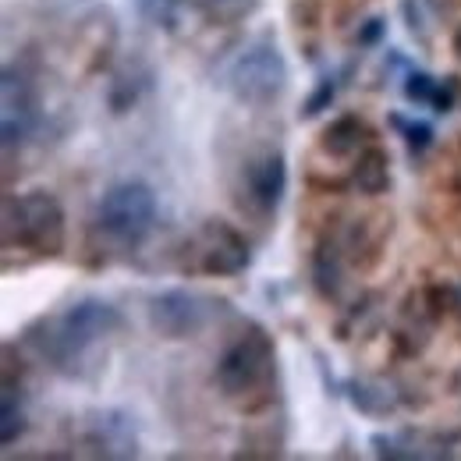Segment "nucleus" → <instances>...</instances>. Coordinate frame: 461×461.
Instances as JSON below:
<instances>
[{"label":"nucleus","instance_id":"nucleus-23","mask_svg":"<svg viewBox=\"0 0 461 461\" xmlns=\"http://www.w3.org/2000/svg\"><path fill=\"white\" fill-rule=\"evenodd\" d=\"M437 86H440V78H433L429 71H422V68H408V71H404L402 93L411 107H433Z\"/></svg>","mask_w":461,"mask_h":461},{"label":"nucleus","instance_id":"nucleus-20","mask_svg":"<svg viewBox=\"0 0 461 461\" xmlns=\"http://www.w3.org/2000/svg\"><path fill=\"white\" fill-rule=\"evenodd\" d=\"M387 124L398 131V139L404 142V149H408V157H411V160H422V157L429 153V146L437 142V131H433V124H429V121H415V117L391 114L387 117Z\"/></svg>","mask_w":461,"mask_h":461},{"label":"nucleus","instance_id":"nucleus-5","mask_svg":"<svg viewBox=\"0 0 461 461\" xmlns=\"http://www.w3.org/2000/svg\"><path fill=\"white\" fill-rule=\"evenodd\" d=\"M157 217V192L146 181H117L93 210V234L111 252H135L149 241Z\"/></svg>","mask_w":461,"mask_h":461},{"label":"nucleus","instance_id":"nucleus-4","mask_svg":"<svg viewBox=\"0 0 461 461\" xmlns=\"http://www.w3.org/2000/svg\"><path fill=\"white\" fill-rule=\"evenodd\" d=\"M224 89L238 104L245 107H270L285 96L291 82L288 58L277 43L274 29H263L259 36H252L224 68Z\"/></svg>","mask_w":461,"mask_h":461},{"label":"nucleus","instance_id":"nucleus-27","mask_svg":"<svg viewBox=\"0 0 461 461\" xmlns=\"http://www.w3.org/2000/svg\"><path fill=\"white\" fill-rule=\"evenodd\" d=\"M455 54H458V60H461V25H458V32H455Z\"/></svg>","mask_w":461,"mask_h":461},{"label":"nucleus","instance_id":"nucleus-16","mask_svg":"<svg viewBox=\"0 0 461 461\" xmlns=\"http://www.w3.org/2000/svg\"><path fill=\"white\" fill-rule=\"evenodd\" d=\"M348 181H351V188H355L358 195H369V199L387 195V192H391V157H387V149L376 146V142H369V146L355 157Z\"/></svg>","mask_w":461,"mask_h":461},{"label":"nucleus","instance_id":"nucleus-1","mask_svg":"<svg viewBox=\"0 0 461 461\" xmlns=\"http://www.w3.org/2000/svg\"><path fill=\"white\" fill-rule=\"evenodd\" d=\"M121 330H124V316L114 302L78 298L58 312L36 320L22 334V345L50 373L68 376V380H86L89 373H96L104 366L100 351H107V345Z\"/></svg>","mask_w":461,"mask_h":461},{"label":"nucleus","instance_id":"nucleus-14","mask_svg":"<svg viewBox=\"0 0 461 461\" xmlns=\"http://www.w3.org/2000/svg\"><path fill=\"white\" fill-rule=\"evenodd\" d=\"M149 89H153V68L149 64L131 60V64L117 68L114 75H111V82H107V107H111V114L121 117L128 114V111H135L139 100L149 96Z\"/></svg>","mask_w":461,"mask_h":461},{"label":"nucleus","instance_id":"nucleus-6","mask_svg":"<svg viewBox=\"0 0 461 461\" xmlns=\"http://www.w3.org/2000/svg\"><path fill=\"white\" fill-rule=\"evenodd\" d=\"M4 117H0V131H4V160L14 157V149H22L32 135H40L43 128V96L36 78L22 68V64H7L4 68Z\"/></svg>","mask_w":461,"mask_h":461},{"label":"nucleus","instance_id":"nucleus-15","mask_svg":"<svg viewBox=\"0 0 461 461\" xmlns=\"http://www.w3.org/2000/svg\"><path fill=\"white\" fill-rule=\"evenodd\" d=\"M373 142V128L358 114H341L334 117L323 131H320V149L334 160H355L366 146Z\"/></svg>","mask_w":461,"mask_h":461},{"label":"nucleus","instance_id":"nucleus-7","mask_svg":"<svg viewBox=\"0 0 461 461\" xmlns=\"http://www.w3.org/2000/svg\"><path fill=\"white\" fill-rule=\"evenodd\" d=\"M451 302H455V288H444V285H426V288L411 291L404 298L394 334H391L394 351L402 358H419L433 341L437 323L451 312Z\"/></svg>","mask_w":461,"mask_h":461},{"label":"nucleus","instance_id":"nucleus-10","mask_svg":"<svg viewBox=\"0 0 461 461\" xmlns=\"http://www.w3.org/2000/svg\"><path fill=\"white\" fill-rule=\"evenodd\" d=\"M213 298H203L195 291L188 288H167V291H157L146 305V320H149V330L164 341H188L195 338L210 316H213Z\"/></svg>","mask_w":461,"mask_h":461},{"label":"nucleus","instance_id":"nucleus-19","mask_svg":"<svg viewBox=\"0 0 461 461\" xmlns=\"http://www.w3.org/2000/svg\"><path fill=\"white\" fill-rule=\"evenodd\" d=\"M29 419H25V404H22V384H14V373L4 366V398H0V444L11 447L25 437Z\"/></svg>","mask_w":461,"mask_h":461},{"label":"nucleus","instance_id":"nucleus-9","mask_svg":"<svg viewBox=\"0 0 461 461\" xmlns=\"http://www.w3.org/2000/svg\"><path fill=\"white\" fill-rule=\"evenodd\" d=\"M188 256H192L188 267L195 274H206V277H238L252 263L249 238L228 221H206L195 230V238L188 245Z\"/></svg>","mask_w":461,"mask_h":461},{"label":"nucleus","instance_id":"nucleus-26","mask_svg":"<svg viewBox=\"0 0 461 461\" xmlns=\"http://www.w3.org/2000/svg\"><path fill=\"white\" fill-rule=\"evenodd\" d=\"M458 107V78H444L437 86V96H433V114H451Z\"/></svg>","mask_w":461,"mask_h":461},{"label":"nucleus","instance_id":"nucleus-3","mask_svg":"<svg viewBox=\"0 0 461 461\" xmlns=\"http://www.w3.org/2000/svg\"><path fill=\"white\" fill-rule=\"evenodd\" d=\"M68 241V217L54 192L32 188L4 195V249H22L32 259H58Z\"/></svg>","mask_w":461,"mask_h":461},{"label":"nucleus","instance_id":"nucleus-2","mask_svg":"<svg viewBox=\"0 0 461 461\" xmlns=\"http://www.w3.org/2000/svg\"><path fill=\"white\" fill-rule=\"evenodd\" d=\"M277 380V345L267 327L249 323L217 358L213 384L228 402L241 408H259L270 402V387Z\"/></svg>","mask_w":461,"mask_h":461},{"label":"nucleus","instance_id":"nucleus-25","mask_svg":"<svg viewBox=\"0 0 461 461\" xmlns=\"http://www.w3.org/2000/svg\"><path fill=\"white\" fill-rule=\"evenodd\" d=\"M384 40H387V18L373 14V18H366V22L358 25V32H355V50H373V47H380Z\"/></svg>","mask_w":461,"mask_h":461},{"label":"nucleus","instance_id":"nucleus-18","mask_svg":"<svg viewBox=\"0 0 461 461\" xmlns=\"http://www.w3.org/2000/svg\"><path fill=\"white\" fill-rule=\"evenodd\" d=\"M135 11L146 25L160 29V32H181V29H188V22H199L195 0H135Z\"/></svg>","mask_w":461,"mask_h":461},{"label":"nucleus","instance_id":"nucleus-28","mask_svg":"<svg viewBox=\"0 0 461 461\" xmlns=\"http://www.w3.org/2000/svg\"><path fill=\"white\" fill-rule=\"evenodd\" d=\"M455 195L461 199V167H458V174H455Z\"/></svg>","mask_w":461,"mask_h":461},{"label":"nucleus","instance_id":"nucleus-8","mask_svg":"<svg viewBox=\"0 0 461 461\" xmlns=\"http://www.w3.org/2000/svg\"><path fill=\"white\" fill-rule=\"evenodd\" d=\"M238 188H241V206H245L256 221L270 224V221L277 217L285 195H288V160H285V153L274 149V146L252 153V157L241 164V181H238Z\"/></svg>","mask_w":461,"mask_h":461},{"label":"nucleus","instance_id":"nucleus-12","mask_svg":"<svg viewBox=\"0 0 461 461\" xmlns=\"http://www.w3.org/2000/svg\"><path fill=\"white\" fill-rule=\"evenodd\" d=\"M461 433H429V429H402V433H373V455L391 461H415V458H451Z\"/></svg>","mask_w":461,"mask_h":461},{"label":"nucleus","instance_id":"nucleus-21","mask_svg":"<svg viewBox=\"0 0 461 461\" xmlns=\"http://www.w3.org/2000/svg\"><path fill=\"white\" fill-rule=\"evenodd\" d=\"M259 7V0H195V18L203 25H230L249 18Z\"/></svg>","mask_w":461,"mask_h":461},{"label":"nucleus","instance_id":"nucleus-22","mask_svg":"<svg viewBox=\"0 0 461 461\" xmlns=\"http://www.w3.org/2000/svg\"><path fill=\"white\" fill-rule=\"evenodd\" d=\"M338 89H341V78H338L334 71H323V75L316 78L312 93L302 100L298 117H302V121H312V117H320L323 111H330V107H334V100H338Z\"/></svg>","mask_w":461,"mask_h":461},{"label":"nucleus","instance_id":"nucleus-11","mask_svg":"<svg viewBox=\"0 0 461 461\" xmlns=\"http://www.w3.org/2000/svg\"><path fill=\"white\" fill-rule=\"evenodd\" d=\"M78 444L93 458H135L139 437L124 411H93L78 426Z\"/></svg>","mask_w":461,"mask_h":461},{"label":"nucleus","instance_id":"nucleus-17","mask_svg":"<svg viewBox=\"0 0 461 461\" xmlns=\"http://www.w3.org/2000/svg\"><path fill=\"white\" fill-rule=\"evenodd\" d=\"M345 398L355 411L369 415V419H387L402 408V391H394L384 380H369V376H355L345 384Z\"/></svg>","mask_w":461,"mask_h":461},{"label":"nucleus","instance_id":"nucleus-24","mask_svg":"<svg viewBox=\"0 0 461 461\" xmlns=\"http://www.w3.org/2000/svg\"><path fill=\"white\" fill-rule=\"evenodd\" d=\"M402 14H404V25H408V32L422 43V47H429V11H426V0H402Z\"/></svg>","mask_w":461,"mask_h":461},{"label":"nucleus","instance_id":"nucleus-13","mask_svg":"<svg viewBox=\"0 0 461 461\" xmlns=\"http://www.w3.org/2000/svg\"><path fill=\"white\" fill-rule=\"evenodd\" d=\"M345 267H348V252L341 245V234H323L312 249V259H309V274H312V288L323 302H341V291H345Z\"/></svg>","mask_w":461,"mask_h":461}]
</instances>
